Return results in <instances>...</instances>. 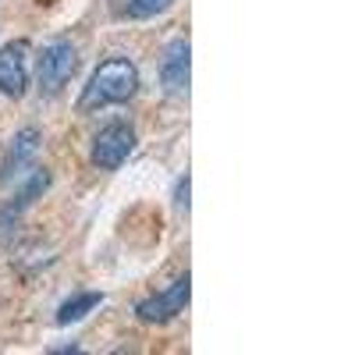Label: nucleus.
Wrapping results in <instances>:
<instances>
[{
	"mask_svg": "<svg viewBox=\"0 0 355 355\" xmlns=\"http://www.w3.org/2000/svg\"><path fill=\"white\" fill-rule=\"evenodd\" d=\"M189 75H192V46L185 36H178L167 43L164 61H160V82L171 96H185L189 93Z\"/></svg>",
	"mask_w": 355,
	"mask_h": 355,
	"instance_id": "8",
	"label": "nucleus"
},
{
	"mask_svg": "<svg viewBox=\"0 0 355 355\" xmlns=\"http://www.w3.org/2000/svg\"><path fill=\"white\" fill-rule=\"evenodd\" d=\"M135 142L139 139H135V128L128 121H110L96 132L89 160H93V167H100V171H117L135 153Z\"/></svg>",
	"mask_w": 355,
	"mask_h": 355,
	"instance_id": "3",
	"label": "nucleus"
},
{
	"mask_svg": "<svg viewBox=\"0 0 355 355\" xmlns=\"http://www.w3.org/2000/svg\"><path fill=\"white\" fill-rule=\"evenodd\" d=\"M50 189V171L46 167H36L33 174L25 178V185L11 196V202H4L0 206V239H8V234L18 227V220H21V214L33 206L43 192Z\"/></svg>",
	"mask_w": 355,
	"mask_h": 355,
	"instance_id": "5",
	"label": "nucleus"
},
{
	"mask_svg": "<svg viewBox=\"0 0 355 355\" xmlns=\"http://www.w3.org/2000/svg\"><path fill=\"white\" fill-rule=\"evenodd\" d=\"M100 302H103L100 291H75L71 299H64L61 309H57V323H61V327H68V323H78V320H85L89 313H93Z\"/></svg>",
	"mask_w": 355,
	"mask_h": 355,
	"instance_id": "9",
	"label": "nucleus"
},
{
	"mask_svg": "<svg viewBox=\"0 0 355 355\" xmlns=\"http://www.w3.org/2000/svg\"><path fill=\"white\" fill-rule=\"evenodd\" d=\"M78 71V50L68 40H50L36 57V82L43 96H57Z\"/></svg>",
	"mask_w": 355,
	"mask_h": 355,
	"instance_id": "2",
	"label": "nucleus"
},
{
	"mask_svg": "<svg viewBox=\"0 0 355 355\" xmlns=\"http://www.w3.org/2000/svg\"><path fill=\"white\" fill-rule=\"evenodd\" d=\"M171 8V0H121L114 11L117 18H135V21H146V18H157Z\"/></svg>",
	"mask_w": 355,
	"mask_h": 355,
	"instance_id": "10",
	"label": "nucleus"
},
{
	"mask_svg": "<svg viewBox=\"0 0 355 355\" xmlns=\"http://www.w3.org/2000/svg\"><path fill=\"white\" fill-rule=\"evenodd\" d=\"M174 206L178 210H189V171L178 178V185H174Z\"/></svg>",
	"mask_w": 355,
	"mask_h": 355,
	"instance_id": "11",
	"label": "nucleus"
},
{
	"mask_svg": "<svg viewBox=\"0 0 355 355\" xmlns=\"http://www.w3.org/2000/svg\"><path fill=\"white\" fill-rule=\"evenodd\" d=\"M139 89V68L128 57H107V61L96 64V71L89 75V82L82 85L78 96V114H93L114 103H125L135 96Z\"/></svg>",
	"mask_w": 355,
	"mask_h": 355,
	"instance_id": "1",
	"label": "nucleus"
},
{
	"mask_svg": "<svg viewBox=\"0 0 355 355\" xmlns=\"http://www.w3.org/2000/svg\"><path fill=\"white\" fill-rule=\"evenodd\" d=\"M189 299H192V277L182 274V277H174L164 291L150 295V299H142V302L135 306V316H139L142 323H167V320H174V316L185 313Z\"/></svg>",
	"mask_w": 355,
	"mask_h": 355,
	"instance_id": "4",
	"label": "nucleus"
},
{
	"mask_svg": "<svg viewBox=\"0 0 355 355\" xmlns=\"http://www.w3.org/2000/svg\"><path fill=\"white\" fill-rule=\"evenodd\" d=\"M40 142H43V135L33 125L15 132V139L8 142V150H4V160H0V185H11L15 178H21L28 171V164H33L36 153H40Z\"/></svg>",
	"mask_w": 355,
	"mask_h": 355,
	"instance_id": "7",
	"label": "nucleus"
},
{
	"mask_svg": "<svg viewBox=\"0 0 355 355\" xmlns=\"http://www.w3.org/2000/svg\"><path fill=\"white\" fill-rule=\"evenodd\" d=\"M0 93L21 100L28 93V43L15 40L0 46Z\"/></svg>",
	"mask_w": 355,
	"mask_h": 355,
	"instance_id": "6",
	"label": "nucleus"
}]
</instances>
